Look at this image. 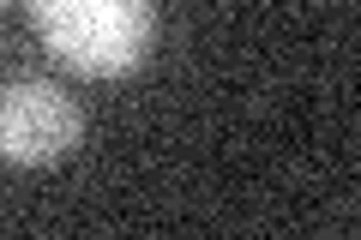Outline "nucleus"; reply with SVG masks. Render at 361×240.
<instances>
[{"mask_svg":"<svg viewBox=\"0 0 361 240\" xmlns=\"http://www.w3.org/2000/svg\"><path fill=\"white\" fill-rule=\"evenodd\" d=\"M78 132H85V114L54 78L25 72L13 84H0V163L49 168L61 156H73Z\"/></svg>","mask_w":361,"mask_h":240,"instance_id":"f03ea898","label":"nucleus"},{"mask_svg":"<svg viewBox=\"0 0 361 240\" xmlns=\"http://www.w3.org/2000/svg\"><path fill=\"white\" fill-rule=\"evenodd\" d=\"M30 25L78 78H127L151 61L157 0H30Z\"/></svg>","mask_w":361,"mask_h":240,"instance_id":"f257e3e1","label":"nucleus"}]
</instances>
